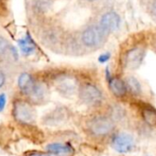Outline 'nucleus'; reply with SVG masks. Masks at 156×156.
<instances>
[{
	"instance_id": "f257e3e1",
	"label": "nucleus",
	"mask_w": 156,
	"mask_h": 156,
	"mask_svg": "<svg viewBox=\"0 0 156 156\" xmlns=\"http://www.w3.org/2000/svg\"><path fill=\"white\" fill-rule=\"evenodd\" d=\"M43 79L64 98H70L77 94L81 81V78L78 74L68 70L54 71Z\"/></svg>"
},
{
	"instance_id": "f03ea898",
	"label": "nucleus",
	"mask_w": 156,
	"mask_h": 156,
	"mask_svg": "<svg viewBox=\"0 0 156 156\" xmlns=\"http://www.w3.org/2000/svg\"><path fill=\"white\" fill-rule=\"evenodd\" d=\"M108 35L98 23H91L83 28L75 36L82 51H86L100 48L106 42Z\"/></svg>"
},
{
	"instance_id": "7ed1b4c3",
	"label": "nucleus",
	"mask_w": 156,
	"mask_h": 156,
	"mask_svg": "<svg viewBox=\"0 0 156 156\" xmlns=\"http://www.w3.org/2000/svg\"><path fill=\"white\" fill-rule=\"evenodd\" d=\"M42 44L51 50H62L66 34L62 30L52 22H44L39 27L37 32Z\"/></svg>"
},
{
	"instance_id": "20e7f679",
	"label": "nucleus",
	"mask_w": 156,
	"mask_h": 156,
	"mask_svg": "<svg viewBox=\"0 0 156 156\" xmlns=\"http://www.w3.org/2000/svg\"><path fill=\"white\" fill-rule=\"evenodd\" d=\"M77 95L80 101L88 107H98L102 103L104 98L103 93L98 85L86 79H81Z\"/></svg>"
},
{
	"instance_id": "39448f33",
	"label": "nucleus",
	"mask_w": 156,
	"mask_h": 156,
	"mask_svg": "<svg viewBox=\"0 0 156 156\" xmlns=\"http://www.w3.org/2000/svg\"><path fill=\"white\" fill-rule=\"evenodd\" d=\"M49 95V84L43 78L35 76L34 82L22 96L32 105H42L47 102Z\"/></svg>"
},
{
	"instance_id": "423d86ee",
	"label": "nucleus",
	"mask_w": 156,
	"mask_h": 156,
	"mask_svg": "<svg viewBox=\"0 0 156 156\" xmlns=\"http://www.w3.org/2000/svg\"><path fill=\"white\" fill-rule=\"evenodd\" d=\"M12 113L14 119L23 125H31L36 121L35 108L26 98H17L14 101Z\"/></svg>"
},
{
	"instance_id": "0eeeda50",
	"label": "nucleus",
	"mask_w": 156,
	"mask_h": 156,
	"mask_svg": "<svg viewBox=\"0 0 156 156\" xmlns=\"http://www.w3.org/2000/svg\"><path fill=\"white\" fill-rule=\"evenodd\" d=\"M88 129L95 136H106L114 129L113 121L106 116H96L88 121Z\"/></svg>"
},
{
	"instance_id": "6e6552de",
	"label": "nucleus",
	"mask_w": 156,
	"mask_h": 156,
	"mask_svg": "<svg viewBox=\"0 0 156 156\" xmlns=\"http://www.w3.org/2000/svg\"><path fill=\"white\" fill-rule=\"evenodd\" d=\"M145 55V51L140 47L129 49L123 58V64L126 68L133 70L137 69L142 62Z\"/></svg>"
},
{
	"instance_id": "1a4fd4ad",
	"label": "nucleus",
	"mask_w": 156,
	"mask_h": 156,
	"mask_svg": "<svg viewBox=\"0 0 156 156\" xmlns=\"http://www.w3.org/2000/svg\"><path fill=\"white\" fill-rule=\"evenodd\" d=\"M120 17L115 11H107L101 17L98 22L108 34L116 31L120 26Z\"/></svg>"
},
{
	"instance_id": "9d476101",
	"label": "nucleus",
	"mask_w": 156,
	"mask_h": 156,
	"mask_svg": "<svg viewBox=\"0 0 156 156\" xmlns=\"http://www.w3.org/2000/svg\"><path fill=\"white\" fill-rule=\"evenodd\" d=\"M112 147L119 152H129L134 146L132 137L128 133H119L112 140Z\"/></svg>"
},
{
	"instance_id": "9b49d317",
	"label": "nucleus",
	"mask_w": 156,
	"mask_h": 156,
	"mask_svg": "<svg viewBox=\"0 0 156 156\" xmlns=\"http://www.w3.org/2000/svg\"><path fill=\"white\" fill-rule=\"evenodd\" d=\"M18 55L16 48L11 45L9 41L6 37L0 35V62L6 61L8 58L17 61Z\"/></svg>"
},
{
	"instance_id": "f8f14e48",
	"label": "nucleus",
	"mask_w": 156,
	"mask_h": 156,
	"mask_svg": "<svg viewBox=\"0 0 156 156\" xmlns=\"http://www.w3.org/2000/svg\"><path fill=\"white\" fill-rule=\"evenodd\" d=\"M108 88L110 92L116 97V98H124L127 95L128 88L126 86L125 81L120 79L119 77L117 76H110L108 79Z\"/></svg>"
},
{
	"instance_id": "ddd939ff",
	"label": "nucleus",
	"mask_w": 156,
	"mask_h": 156,
	"mask_svg": "<svg viewBox=\"0 0 156 156\" xmlns=\"http://www.w3.org/2000/svg\"><path fill=\"white\" fill-rule=\"evenodd\" d=\"M54 0H32L31 9L37 17L46 16L53 7Z\"/></svg>"
},
{
	"instance_id": "4468645a",
	"label": "nucleus",
	"mask_w": 156,
	"mask_h": 156,
	"mask_svg": "<svg viewBox=\"0 0 156 156\" xmlns=\"http://www.w3.org/2000/svg\"><path fill=\"white\" fill-rule=\"evenodd\" d=\"M67 115L66 109L63 108H57L44 118V121L49 125H58L66 119Z\"/></svg>"
},
{
	"instance_id": "2eb2a0df",
	"label": "nucleus",
	"mask_w": 156,
	"mask_h": 156,
	"mask_svg": "<svg viewBox=\"0 0 156 156\" xmlns=\"http://www.w3.org/2000/svg\"><path fill=\"white\" fill-rule=\"evenodd\" d=\"M18 44H19V48L20 50L21 53L26 56L31 55L37 50L36 43L31 39V37L30 35H26V36L22 37L20 40H19Z\"/></svg>"
},
{
	"instance_id": "dca6fc26",
	"label": "nucleus",
	"mask_w": 156,
	"mask_h": 156,
	"mask_svg": "<svg viewBox=\"0 0 156 156\" xmlns=\"http://www.w3.org/2000/svg\"><path fill=\"white\" fill-rule=\"evenodd\" d=\"M34 80H35V75L28 72H23L19 75L17 85L21 95H23L29 89V87L34 82Z\"/></svg>"
},
{
	"instance_id": "f3484780",
	"label": "nucleus",
	"mask_w": 156,
	"mask_h": 156,
	"mask_svg": "<svg viewBox=\"0 0 156 156\" xmlns=\"http://www.w3.org/2000/svg\"><path fill=\"white\" fill-rule=\"evenodd\" d=\"M47 150L50 152L57 153V154L69 153L73 151V149L70 145L62 144V143H51L47 146Z\"/></svg>"
},
{
	"instance_id": "a211bd4d",
	"label": "nucleus",
	"mask_w": 156,
	"mask_h": 156,
	"mask_svg": "<svg viewBox=\"0 0 156 156\" xmlns=\"http://www.w3.org/2000/svg\"><path fill=\"white\" fill-rule=\"evenodd\" d=\"M142 118L147 124L151 126L156 125V110L152 108H144L142 109Z\"/></svg>"
},
{
	"instance_id": "6ab92c4d",
	"label": "nucleus",
	"mask_w": 156,
	"mask_h": 156,
	"mask_svg": "<svg viewBox=\"0 0 156 156\" xmlns=\"http://www.w3.org/2000/svg\"><path fill=\"white\" fill-rule=\"evenodd\" d=\"M125 83H126L128 91H130L131 93L135 95H138L140 93V85L135 77H132V76L128 77Z\"/></svg>"
},
{
	"instance_id": "aec40b11",
	"label": "nucleus",
	"mask_w": 156,
	"mask_h": 156,
	"mask_svg": "<svg viewBox=\"0 0 156 156\" xmlns=\"http://www.w3.org/2000/svg\"><path fill=\"white\" fill-rule=\"evenodd\" d=\"M8 82H9V74L4 68L0 66V89L7 86Z\"/></svg>"
},
{
	"instance_id": "412c9836",
	"label": "nucleus",
	"mask_w": 156,
	"mask_h": 156,
	"mask_svg": "<svg viewBox=\"0 0 156 156\" xmlns=\"http://www.w3.org/2000/svg\"><path fill=\"white\" fill-rule=\"evenodd\" d=\"M110 58H111L110 52L106 51V52L101 53V54L98 56V62H99L100 63H105V62H108V61L110 60Z\"/></svg>"
},
{
	"instance_id": "4be33fe9",
	"label": "nucleus",
	"mask_w": 156,
	"mask_h": 156,
	"mask_svg": "<svg viewBox=\"0 0 156 156\" xmlns=\"http://www.w3.org/2000/svg\"><path fill=\"white\" fill-rule=\"evenodd\" d=\"M7 104V97L5 94H0V112H2Z\"/></svg>"
},
{
	"instance_id": "5701e85b",
	"label": "nucleus",
	"mask_w": 156,
	"mask_h": 156,
	"mask_svg": "<svg viewBox=\"0 0 156 156\" xmlns=\"http://www.w3.org/2000/svg\"><path fill=\"white\" fill-rule=\"evenodd\" d=\"M151 14L156 17V1H154L152 4H151Z\"/></svg>"
},
{
	"instance_id": "b1692460",
	"label": "nucleus",
	"mask_w": 156,
	"mask_h": 156,
	"mask_svg": "<svg viewBox=\"0 0 156 156\" xmlns=\"http://www.w3.org/2000/svg\"><path fill=\"white\" fill-rule=\"evenodd\" d=\"M6 3L7 0H0V10L6 8Z\"/></svg>"
},
{
	"instance_id": "393cba45",
	"label": "nucleus",
	"mask_w": 156,
	"mask_h": 156,
	"mask_svg": "<svg viewBox=\"0 0 156 156\" xmlns=\"http://www.w3.org/2000/svg\"><path fill=\"white\" fill-rule=\"evenodd\" d=\"M83 1H85V2H87V3H94V2L98 1V0H83Z\"/></svg>"
},
{
	"instance_id": "a878e982",
	"label": "nucleus",
	"mask_w": 156,
	"mask_h": 156,
	"mask_svg": "<svg viewBox=\"0 0 156 156\" xmlns=\"http://www.w3.org/2000/svg\"><path fill=\"white\" fill-rule=\"evenodd\" d=\"M35 156H49V155H43V154H37Z\"/></svg>"
}]
</instances>
